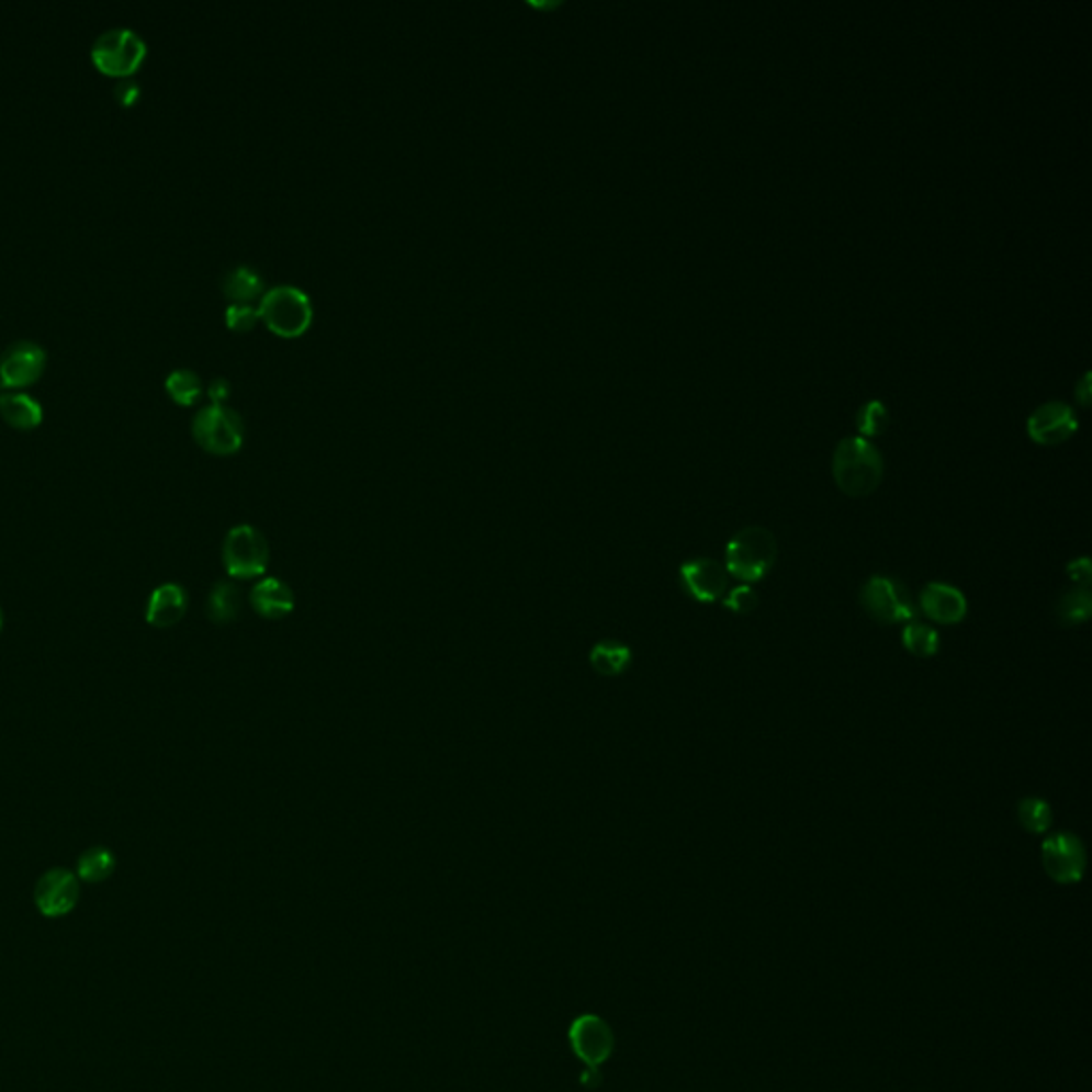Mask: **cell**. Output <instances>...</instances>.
<instances>
[{"instance_id":"6da1fadb","label":"cell","mask_w":1092,"mask_h":1092,"mask_svg":"<svg viewBox=\"0 0 1092 1092\" xmlns=\"http://www.w3.org/2000/svg\"><path fill=\"white\" fill-rule=\"evenodd\" d=\"M832 476L836 487L849 497H867L881 485L883 457L863 436L843 438L832 457Z\"/></svg>"},{"instance_id":"7a4b0ae2","label":"cell","mask_w":1092,"mask_h":1092,"mask_svg":"<svg viewBox=\"0 0 1092 1092\" xmlns=\"http://www.w3.org/2000/svg\"><path fill=\"white\" fill-rule=\"evenodd\" d=\"M777 562V540L759 526L736 531L725 547V572L743 583H757Z\"/></svg>"},{"instance_id":"3957f363","label":"cell","mask_w":1092,"mask_h":1092,"mask_svg":"<svg viewBox=\"0 0 1092 1092\" xmlns=\"http://www.w3.org/2000/svg\"><path fill=\"white\" fill-rule=\"evenodd\" d=\"M261 320H264L267 329L275 334L278 338L295 339L302 338L303 334L309 329L314 312L309 297L303 293L302 289L282 284L264 291L259 305Z\"/></svg>"},{"instance_id":"277c9868","label":"cell","mask_w":1092,"mask_h":1092,"mask_svg":"<svg viewBox=\"0 0 1092 1092\" xmlns=\"http://www.w3.org/2000/svg\"><path fill=\"white\" fill-rule=\"evenodd\" d=\"M148 45L144 37L126 26H115L94 38L90 56L105 76L133 77L146 60Z\"/></svg>"},{"instance_id":"5b68a950","label":"cell","mask_w":1092,"mask_h":1092,"mask_svg":"<svg viewBox=\"0 0 1092 1092\" xmlns=\"http://www.w3.org/2000/svg\"><path fill=\"white\" fill-rule=\"evenodd\" d=\"M192 436L203 451L235 454L244 444V420L225 404H210L192 418Z\"/></svg>"},{"instance_id":"8992f818","label":"cell","mask_w":1092,"mask_h":1092,"mask_svg":"<svg viewBox=\"0 0 1092 1092\" xmlns=\"http://www.w3.org/2000/svg\"><path fill=\"white\" fill-rule=\"evenodd\" d=\"M860 604L870 619L883 626L909 623L917 615L909 589L890 576H873L860 589Z\"/></svg>"},{"instance_id":"52a82bcc","label":"cell","mask_w":1092,"mask_h":1092,"mask_svg":"<svg viewBox=\"0 0 1092 1092\" xmlns=\"http://www.w3.org/2000/svg\"><path fill=\"white\" fill-rule=\"evenodd\" d=\"M223 562L230 578L250 581L263 576L269 564V547L263 533L246 524L228 529L223 542Z\"/></svg>"},{"instance_id":"ba28073f","label":"cell","mask_w":1092,"mask_h":1092,"mask_svg":"<svg viewBox=\"0 0 1092 1092\" xmlns=\"http://www.w3.org/2000/svg\"><path fill=\"white\" fill-rule=\"evenodd\" d=\"M1042 865L1056 883H1078L1087 870V847L1080 836L1058 832L1042 845Z\"/></svg>"},{"instance_id":"9c48e42d","label":"cell","mask_w":1092,"mask_h":1092,"mask_svg":"<svg viewBox=\"0 0 1092 1092\" xmlns=\"http://www.w3.org/2000/svg\"><path fill=\"white\" fill-rule=\"evenodd\" d=\"M47 365L45 348L33 339L11 341L0 354V386L24 389L37 382Z\"/></svg>"},{"instance_id":"30bf717a","label":"cell","mask_w":1092,"mask_h":1092,"mask_svg":"<svg viewBox=\"0 0 1092 1092\" xmlns=\"http://www.w3.org/2000/svg\"><path fill=\"white\" fill-rule=\"evenodd\" d=\"M680 589L696 603H719L730 589V574L711 558H698L678 567Z\"/></svg>"},{"instance_id":"8fae6325","label":"cell","mask_w":1092,"mask_h":1092,"mask_svg":"<svg viewBox=\"0 0 1092 1092\" xmlns=\"http://www.w3.org/2000/svg\"><path fill=\"white\" fill-rule=\"evenodd\" d=\"M570 1046L587 1067H600L615 1050V1033L596 1014L578 1016L570 1026Z\"/></svg>"},{"instance_id":"7c38bea8","label":"cell","mask_w":1092,"mask_h":1092,"mask_svg":"<svg viewBox=\"0 0 1092 1092\" xmlns=\"http://www.w3.org/2000/svg\"><path fill=\"white\" fill-rule=\"evenodd\" d=\"M81 886L76 873L67 868H52L41 875L35 886V904L45 917H63L79 903Z\"/></svg>"},{"instance_id":"4fadbf2b","label":"cell","mask_w":1092,"mask_h":1092,"mask_svg":"<svg viewBox=\"0 0 1092 1092\" xmlns=\"http://www.w3.org/2000/svg\"><path fill=\"white\" fill-rule=\"evenodd\" d=\"M1080 423L1073 408L1065 402H1048L1039 406L1026 420V431L1033 442L1042 447H1056L1076 436Z\"/></svg>"},{"instance_id":"5bb4252c","label":"cell","mask_w":1092,"mask_h":1092,"mask_svg":"<svg viewBox=\"0 0 1092 1092\" xmlns=\"http://www.w3.org/2000/svg\"><path fill=\"white\" fill-rule=\"evenodd\" d=\"M926 619L943 623V626H954L960 623L967 617V598L965 594L947 583H928L922 594H920V608Z\"/></svg>"},{"instance_id":"9a60e30c","label":"cell","mask_w":1092,"mask_h":1092,"mask_svg":"<svg viewBox=\"0 0 1092 1092\" xmlns=\"http://www.w3.org/2000/svg\"><path fill=\"white\" fill-rule=\"evenodd\" d=\"M189 610V594L182 585L178 583H165L158 585L150 594L148 608H146V619L154 628H173L184 619Z\"/></svg>"},{"instance_id":"2e32d148","label":"cell","mask_w":1092,"mask_h":1092,"mask_svg":"<svg viewBox=\"0 0 1092 1092\" xmlns=\"http://www.w3.org/2000/svg\"><path fill=\"white\" fill-rule=\"evenodd\" d=\"M250 604L264 619H284L295 608V594L284 581L271 576L252 587Z\"/></svg>"},{"instance_id":"e0dca14e","label":"cell","mask_w":1092,"mask_h":1092,"mask_svg":"<svg viewBox=\"0 0 1092 1092\" xmlns=\"http://www.w3.org/2000/svg\"><path fill=\"white\" fill-rule=\"evenodd\" d=\"M0 416L15 429H35L43 420V406L26 391L0 386Z\"/></svg>"},{"instance_id":"ac0fdd59","label":"cell","mask_w":1092,"mask_h":1092,"mask_svg":"<svg viewBox=\"0 0 1092 1092\" xmlns=\"http://www.w3.org/2000/svg\"><path fill=\"white\" fill-rule=\"evenodd\" d=\"M223 291L233 303H250L264 295L263 275L252 264H237L226 271Z\"/></svg>"},{"instance_id":"d6986e66","label":"cell","mask_w":1092,"mask_h":1092,"mask_svg":"<svg viewBox=\"0 0 1092 1092\" xmlns=\"http://www.w3.org/2000/svg\"><path fill=\"white\" fill-rule=\"evenodd\" d=\"M592 668L603 677H619L632 664V651L619 641L596 642L589 651Z\"/></svg>"},{"instance_id":"ffe728a7","label":"cell","mask_w":1092,"mask_h":1092,"mask_svg":"<svg viewBox=\"0 0 1092 1092\" xmlns=\"http://www.w3.org/2000/svg\"><path fill=\"white\" fill-rule=\"evenodd\" d=\"M241 612V592L233 583H218L207 598V617L214 623H230Z\"/></svg>"},{"instance_id":"44dd1931","label":"cell","mask_w":1092,"mask_h":1092,"mask_svg":"<svg viewBox=\"0 0 1092 1092\" xmlns=\"http://www.w3.org/2000/svg\"><path fill=\"white\" fill-rule=\"evenodd\" d=\"M115 870V856L105 847H90L77 860V879L86 883H101Z\"/></svg>"},{"instance_id":"7402d4cb","label":"cell","mask_w":1092,"mask_h":1092,"mask_svg":"<svg viewBox=\"0 0 1092 1092\" xmlns=\"http://www.w3.org/2000/svg\"><path fill=\"white\" fill-rule=\"evenodd\" d=\"M1092 615V596L1089 589L1076 587L1060 596L1056 604V617L1062 626L1087 623Z\"/></svg>"},{"instance_id":"603a6c76","label":"cell","mask_w":1092,"mask_h":1092,"mask_svg":"<svg viewBox=\"0 0 1092 1092\" xmlns=\"http://www.w3.org/2000/svg\"><path fill=\"white\" fill-rule=\"evenodd\" d=\"M1017 822L1022 829L1031 834H1044L1050 830L1052 822H1055L1052 807L1046 800L1035 798V796L1022 798L1017 802Z\"/></svg>"},{"instance_id":"cb8c5ba5","label":"cell","mask_w":1092,"mask_h":1092,"mask_svg":"<svg viewBox=\"0 0 1092 1092\" xmlns=\"http://www.w3.org/2000/svg\"><path fill=\"white\" fill-rule=\"evenodd\" d=\"M903 646L915 657H933L939 646H942V639H939V632L926 623H920V621H909L903 628Z\"/></svg>"},{"instance_id":"d4e9b609","label":"cell","mask_w":1092,"mask_h":1092,"mask_svg":"<svg viewBox=\"0 0 1092 1092\" xmlns=\"http://www.w3.org/2000/svg\"><path fill=\"white\" fill-rule=\"evenodd\" d=\"M165 389L180 406H192L203 395V382L189 368H178L165 378Z\"/></svg>"},{"instance_id":"484cf974","label":"cell","mask_w":1092,"mask_h":1092,"mask_svg":"<svg viewBox=\"0 0 1092 1092\" xmlns=\"http://www.w3.org/2000/svg\"><path fill=\"white\" fill-rule=\"evenodd\" d=\"M888 425H890V413H888L886 404L879 399H870L856 415V427L863 434V438H867V440L875 438V436H881L888 429Z\"/></svg>"},{"instance_id":"4316f807","label":"cell","mask_w":1092,"mask_h":1092,"mask_svg":"<svg viewBox=\"0 0 1092 1092\" xmlns=\"http://www.w3.org/2000/svg\"><path fill=\"white\" fill-rule=\"evenodd\" d=\"M225 318L226 327L230 331L244 334V331L255 329V325L261 320V314H259V307H255L250 303H230L226 307Z\"/></svg>"},{"instance_id":"83f0119b","label":"cell","mask_w":1092,"mask_h":1092,"mask_svg":"<svg viewBox=\"0 0 1092 1092\" xmlns=\"http://www.w3.org/2000/svg\"><path fill=\"white\" fill-rule=\"evenodd\" d=\"M721 603H723V608L730 612L747 615L757 606V594L750 585H739V587L728 589L725 596L721 598Z\"/></svg>"},{"instance_id":"f1b7e54d","label":"cell","mask_w":1092,"mask_h":1092,"mask_svg":"<svg viewBox=\"0 0 1092 1092\" xmlns=\"http://www.w3.org/2000/svg\"><path fill=\"white\" fill-rule=\"evenodd\" d=\"M113 97L122 108H133L142 99V83L133 77H120L113 86Z\"/></svg>"},{"instance_id":"f546056e","label":"cell","mask_w":1092,"mask_h":1092,"mask_svg":"<svg viewBox=\"0 0 1092 1092\" xmlns=\"http://www.w3.org/2000/svg\"><path fill=\"white\" fill-rule=\"evenodd\" d=\"M1067 576H1069V578H1071L1078 587L1089 589L1092 578L1091 560H1089V558L1073 560L1071 564L1067 565Z\"/></svg>"},{"instance_id":"4dcf8cb0","label":"cell","mask_w":1092,"mask_h":1092,"mask_svg":"<svg viewBox=\"0 0 1092 1092\" xmlns=\"http://www.w3.org/2000/svg\"><path fill=\"white\" fill-rule=\"evenodd\" d=\"M228 393H230V384L226 378H214L207 384V395H210L212 404H225Z\"/></svg>"},{"instance_id":"1f68e13d","label":"cell","mask_w":1092,"mask_h":1092,"mask_svg":"<svg viewBox=\"0 0 1092 1092\" xmlns=\"http://www.w3.org/2000/svg\"><path fill=\"white\" fill-rule=\"evenodd\" d=\"M1076 399L1080 402L1082 408H1087L1091 404V372H1087L1084 378L1076 384Z\"/></svg>"},{"instance_id":"d6a6232c","label":"cell","mask_w":1092,"mask_h":1092,"mask_svg":"<svg viewBox=\"0 0 1092 1092\" xmlns=\"http://www.w3.org/2000/svg\"><path fill=\"white\" fill-rule=\"evenodd\" d=\"M0 630H2V612H0Z\"/></svg>"}]
</instances>
